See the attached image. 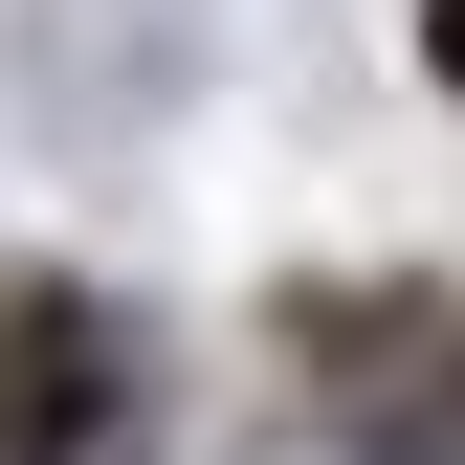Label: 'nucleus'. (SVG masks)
<instances>
[{"instance_id": "1", "label": "nucleus", "mask_w": 465, "mask_h": 465, "mask_svg": "<svg viewBox=\"0 0 465 465\" xmlns=\"http://www.w3.org/2000/svg\"><path fill=\"white\" fill-rule=\"evenodd\" d=\"M0 443H23V465L89 443V311H67V288H23V311H0Z\"/></svg>"}, {"instance_id": "2", "label": "nucleus", "mask_w": 465, "mask_h": 465, "mask_svg": "<svg viewBox=\"0 0 465 465\" xmlns=\"http://www.w3.org/2000/svg\"><path fill=\"white\" fill-rule=\"evenodd\" d=\"M421 67H443V89H465V0H421Z\"/></svg>"}]
</instances>
